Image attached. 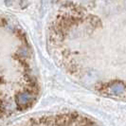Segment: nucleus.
I'll return each instance as SVG.
<instances>
[{
    "instance_id": "nucleus-2",
    "label": "nucleus",
    "mask_w": 126,
    "mask_h": 126,
    "mask_svg": "<svg viewBox=\"0 0 126 126\" xmlns=\"http://www.w3.org/2000/svg\"><path fill=\"white\" fill-rule=\"evenodd\" d=\"M111 88H112V91H113L114 94L121 95L125 90V86H124V84L122 82H116L111 86Z\"/></svg>"
},
{
    "instance_id": "nucleus-1",
    "label": "nucleus",
    "mask_w": 126,
    "mask_h": 126,
    "mask_svg": "<svg viewBox=\"0 0 126 126\" xmlns=\"http://www.w3.org/2000/svg\"><path fill=\"white\" fill-rule=\"evenodd\" d=\"M34 100L33 95L28 92H23L16 97V102L20 105H26L28 103H32Z\"/></svg>"
}]
</instances>
